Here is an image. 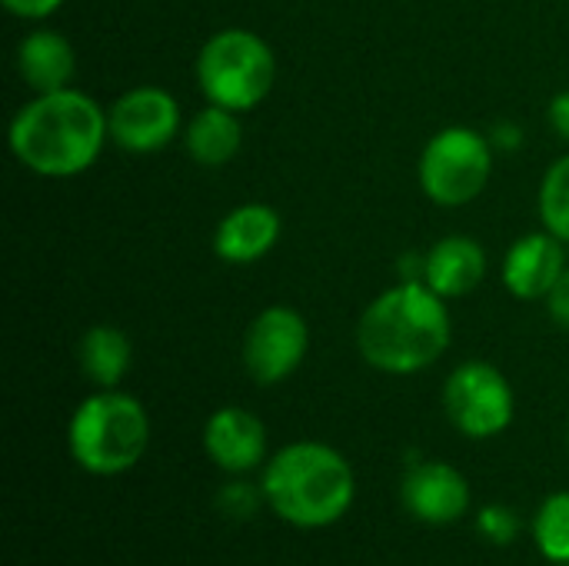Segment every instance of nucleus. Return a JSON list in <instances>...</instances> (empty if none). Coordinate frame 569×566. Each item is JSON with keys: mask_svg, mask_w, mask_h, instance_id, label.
Returning <instances> with one entry per match:
<instances>
[{"mask_svg": "<svg viewBox=\"0 0 569 566\" xmlns=\"http://www.w3.org/2000/svg\"><path fill=\"white\" fill-rule=\"evenodd\" d=\"M107 140V110L77 87L33 93V100H27L7 127L13 160L47 180L87 173L100 160Z\"/></svg>", "mask_w": 569, "mask_h": 566, "instance_id": "obj_1", "label": "nucleus"}, {"mask_svg": "<svg viewBox=\"0 0 569 566\" xmlns=\"http://www.w3.org/2000/svg\"><path fill=\"white\" fill-rule=\"evenodd\" d=\"M453 340L450 300L423 280H400L367 304L357 320L360 357L390 377H410L433 367Z\"/></svg>", "mask_w": 569, "mask_h": 566, "instance_id": "obj_2", "label": "nucleus"}, {"mask_svg": "<svg viewBox=\"0 0 569 566\" xmlns=\"http://www.w3.org/2000/svg\"><path fill=\"white\" fill-rule=\"evenodd\" d=\"M260 490L283 524L297 530H323L353 507L357 477L337 447L300 440L267 460Z\"/></svg>", "mask_w": 569, "mask_h": 566, "instance_id": "obj_3", "label": "nucleus"}, {"mask_svg": "<svg viewBox=\"0 0 569 566\" xmlns=\"http://www.w3.org/2000/svg\"><path fill=\"white\" fill-rule=\"evenodd\" d=\"M150 447V417L143 404L120 390H97L70 414L67 450L93 477L133 470Z\"/></svg>", "mask_w": 569, "mask_h": 566, "instance_id": "obj_4", "label": "nucleus"}, {"mask_svg": "<svg viewBox=\"0 0 569 566\" xmlns=\"http://www.w3.org/2000/svg\"><path fill=\"white\" fill-rule=\"evenodd\" d=\"M193 73L207 103L250 113L273 90L277 57H273V47L257 30L223 27L203 40Z\"/></svg>", "mask_w": 569, "mask_h": 566, "instance_id": "obj_5", "label": "nucleus"}, {"mask_svg": "<svg viewBox=\"0 0 569 566\" xmlns=\"http://www.w3.org/2000/svg\"><path fill=\"white\" fill-rule=\"evenodd\" d=\"M493 143L490 133L453 123L437 130L417 160V180L430 203L437 207H467L473 203L493 173Z\"/></svg>", "mask_w": 569, "mask_h": 566, "instance_id": "obj_6", "label": "nucleus"}, {"mask_svg": "<svg viewBox=\"0 0 569 566\" xmlns=\"http://www.w3.org/2000/svg\"><path fill=\"white\" fill-rule=\"evenodd\" d=\"M443 414L463 437L490 440L513 424L517 397L500 367L467 360L443 384Z\"/></svg>", "mask_w": 569, "mask_h": 566, "instance_id": "obj_7", "label": "nucleus"}, {"mask_svg": "<svg viewBox=\"0 0 569 566\" xmlns=\"http://www.w3.org/2000/svg\"><path fill=\"white\" fill-rule=\"evenodd\" d=\"M310 350V327L300 310L287 304H270L263 307L240 344L243 367L253 384L260 387H277L287 377H293Z\"/></svg>", "mask_w": 569, "mask_h": 566, "instance_id": "obj_8", "label": "nucleus"}, {"mask_svg": "<svg viewBox=\"0 0 569 566\" xmlns=\"http://www.w3.org/2000/svg\"><path fill=\"white\" fill-rule=\"evenodd\" d=\"M110 143L123 153H157L183 137V110L163 87L140 83L123 90L110 107Z\"/></svg>", "mask_w": 569, "mask_h": 566, "instance_id": "obj_9", "label": "nucleus"}, {"mask_svg": "<svg viewBox=\"0 0 569 566\" xmlns=\"http://www.w3.org/2000/svg\"><path fill=\"white\" fill-rule=\"evenodd\" d=\"M400 500L420 524L450 527L470 510V484L447 460H420L403 474Z\"/></svg>", "mask_w": 569, "mask_h": 566, "instance_id": "obj_10", "label": "nucleus"}, {"mask_svg": "<svg viewBox=\"0 0 569 566\" xmlns=\"http://www.w3.org/2000/svg\"><path fill=\"white\" fill-rule=\"evenodd\" d=\"M567 244L543 227V230L523 234L510 244L503 267H500V280H503L507 294L523 304L547 300V294L557 287L560 274L567 270Z\"/></svg>", "mask_w": 569, "mask_h": 566, "instance_id": "obj_11", "label": "nucleus"}, {"mask_svg": "<svg viewBox=\"0 0 569 566\" xmlns=\"http://www.w3.org/2000/svg\"><path fill=\"white\" fill-rule=\"evenodd\" d=\"M203 454L230 477H243L267 460V424L243 407H220L203 424Z\"/></svg>", "mask_w": 569, "mask_h": 566, "instance_id": "obj_12", "label": "nucleus"}, {"mask_svg": "<svg viewBox=\"0 0 569 566\" xmlns=\"http://www.w3.org/2000/svg\"><path fill=\"white\" fill-rule=\"evenodd\" d=\"M420 280L440 294L443 300H460L470 297L483 277H487V250L480 247V240L467 237V234H450L440 237L423 257H420Z\"/></svg>", "mask_w": 569, "mask_h": 566, "instance_id": "obj_13", "label": "nucleus"}, {"mask_svg": "<svg viewBox=\"0 0 569 566\" xmlns=\"http://www.w3.org/2000/svg\"><path fill=\"white\" fill-rule=\"evenodd\" d=\"M283 234V220L270 203H240L227 210L213 230V254L223 264L247 267L263 260Z\"/></svg>", "mask_w": 569, "mask_h": 566, "instance_id": "obj_14", "label": "nucleus"}, {"mask_svg": "<svg viewBox=\"0 0 569 566\" xmlns=\"http://www.w3.org/2000/svg\"><path fill=\"white\" fill-rule=\"evenodd\" d=\"M20 80L33 93H53L63 87H73L77 77V50L73 43L50 27H37L20 37L17 53H13Z\"/></svg>", "mask_w": 569, "mask_h": 566, "instance_id": "obj_15", "label": "nucleus"}, {"mask_svg": "<svg viewBox=\"0 0 569 566\" xmlns=\"http://www.w3.org/2000/svg\"><path fill=\"white\" fill-rule=\"evenodd\" d=\"M243 113L203 103L183 127V147L200 167H227L243 147Z\"/></svg>", "mask_w": 569, "mask_h": 566, "instance_id": "obj_16", "label": "nucleus"}, {"mask_svg": "<svg viewBox=\"0 0 569 566\" xmlns=\"http://www.w3.org/2000/svg\"><path fill=\"white\" fill-rule=\"evenodd\" d=\"M77 364L97 390H117L133 364L130 337L113 324H93L77 344Z\"/></svg>", "mask_w": 569, "mask_h": 566, "instance_id": "obj_17", "label": "nucleus"}, {"mask_svg": "<svg viewBox=\"0 0 569 566\" xmlns=\"http://www.w3.org/2000/svg\"><path fill=\"white\" fill-rule=\"evenodd\" d=\"M533 540L550 564H569V490L550 494L540 504L533 517Z\"/></svg>", "mask_w": 569, "mask_h": 566, "instance_id": "obj_18", "label": "nucleus"}, {"mask_svg": "<svg viewBox=\"0 0 569 566\" xmlns=\"http://www.w3.org/2000/svg\"><path fill=\"white\" fill-rule=\"evenodd\" d=\"M537 210L543 227L569 247V153L547 167L537 193Z\"/></svg>", "mask_w": 569, "mask_h": 566, "instance_id": "obj_19", "label": "nucleus"}, {"mask_svg": "<svg viewBox=\"0 0 569 566\" xmlns=\"http://www.w3.org/2000/svg\"><path fill=\"white\" fill-rule=\"evenodd\" d=\"M477 530H480L490 544H500V547H503V544H513V540H517V534H520V517H517L513 510L500 507V504H490V507L480 510Z\"/></svg>", "mask_w": 569, "mask_h": 566, "instance_id": "obj_20", "label": "nucleus"}, {"mask_svg": "<svg viewBox=\"0 0 569 566\" xmlns=\"http://www.w3.org/2000/svg\"><path fill=\"white\" fill-rule=\"evenodd\" d=\"M260 500H263V490H257V487H250V484H243V480L227 484V487L220 490V497H217L220 510H223L227 517H233V520L253 517V510L260 507Z\"/></svg>", "mask_w": 569, "mask_h": 566, "instance_id": "obj_21", "label": "nucleus"}, {"mask_svg": "<svg viewBox=\"0 0 569 566\" xmlns=\"http://www.w3.org/2000/svg\"><path fill=\"white\" fill-rule=\"evenodd\" d=\"M0 3H3L7 13H13L20 20H33V23L53 17L63 7V0H0Z\"/></svg>", "mask_w": 569, "mask_h": 566, "instance_id": "obj_22", "label": "nucleus"}, {"mask_svg": "<svg viewBox=\"0 0 569 566\" xmlns=\"http://www.w3.org/2000/svg\"><path fill=\"white\" fill-rule=\"evenodd\" d=\"M547 314H550V320L557 324V327H567L569 330V264L567 270L560 274V280H557V287L547 294Z\"/></svg>", "mask_w": 569, "mask_h": 566, "instance_id": "obj_23", "label": "nucleus"}, {"mask_svg": "<svg viewBox=\"0 0 569 566\" xmlns=\"http://www.w3.org/2000/svg\"><path fill=\"white\" fill-rule=\"evenodd\" d=\"M547 120H550V130L560 137V140H567L569 143V87L567 90H560V93H553L550 97V107H547Z\"/></svg>", "mask_w": 569, "mask_h": 566, "instance_id": "obj_24", "label": "nucleus"}, {"mask_svg": "<svg viewBox=\"0 0 569 566\" xmlns=\"http://www.w3.org/2000/svg\"><path fill=\"white\" fill-rule=\"evenodd\" d=\"M520 137H523V133H520L513 123H497V127H493V133H490V143H493V147H500V150H517V147L523 143Z\"/></svg>", "mask_w": 569, "mask_h": 566, "instance_id": "obj_25", "label": "nucleus"}, {"mask_svg": "<svg viewBox=\"0 0 569 566\" xmlns=\"http://www.w3.org/2000/svg\"><path fill=\"white\" fill-rule=\"evenodd\" d=\"M563 566H569V564H563Z\"/></svg>", "mask_w": 569, "mask_h": 566, "instance_id": "obj_26", "label": "nucleus"}]
</instances>
